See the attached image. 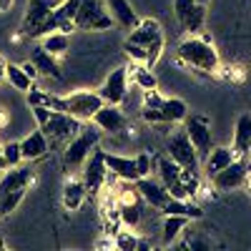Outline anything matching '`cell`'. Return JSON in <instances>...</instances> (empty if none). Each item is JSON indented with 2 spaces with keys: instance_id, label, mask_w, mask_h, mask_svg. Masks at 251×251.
<instances>
[{
  "instance_id": "obj_1",
  "label": "cell",
  "mask_w": 251,
  "mask_h": 251,
  "mask_svg": "<svg viewBox=\"0 0 251 251\" xmlns=\"http://www.w3.org/2000/svg\"><path fill=\"white\" fill-rule=\"evenodd\" d=\"M176 58L183 66L201 71V73H219L221 71V55L214 48V43L208 38L199 35H186L183 40H178L176 46Z\"/></svg>"
},
{
  "instance_id": "obj_2",
  "label": "cell",
  "mask_w": 251,
  "mask_h": 251,
  "mask_svg": "<svg viewBox=\"0 0 251 251\" xmlns=\"http://www.w3.org/2000/svg\"><path fill=\"white\" fill-rule=\"evenodd\" d=\"M46 106L53 108V111L71 113V116L80 118L83 123H88V121H93V116L103 106V98H100L98 91H73L68 96L48 93V103H46Z\"/></svg>"
},
{
  "instance_id": "obj_3",
  "label": "cell",
  "mask_w": 251,
  "mask_h": 251,
  "mask_svg": "<svg viewBox=\"0 0 251 251\" xmlns=\"http://www.w3.org/2000/svg\"><path fill=\"white\" fill-rule=\"evenodd\" d=\"M100 136H103V131L93 121H88V126H83V128L63 146V163H66L68 169H80V166L88 161V156L93 153V149L100 143Z\"/></svg>"
},
{
  "instance_id": "obj_4",
  "label": "cell",
  "mask_w": 251,
  "mask_h": 251,
  "mask_svg": "<svg viewBox=\"0 0 251 251\" xmlns=\"http://www.w3.org/2000/svg\"><path fill=\"white\" fill-rule=\"evenodd\" d=\"M126 40L149 48V68H153L158 63V58L163 55V46H166L163 28H161L158 20H153V18H141V23L133 30H128V38H126Z\"/></svg>"
},
{
  "instance_id": "obj_5",
  "label": "cell",
  "mask_w": 251,
  "mask_h": 251,
  "mask_svg": "<svg viewBox=\"0 0 251 251\" xmlns=\"http://www.w3.org/2000/svg\"><path fill=\"white\" fill-rule=\"evenodd\" d=\"M80 128H83V121L63 111H50V118L46 121V126H40V131L48 136L50 146H66Z\"/></svg>"
},
{
  "instance_id": "obj_6",
  "label": "cell",
  "mask_w": 251,
  "mask_h": 251,
  "mask_svg": "<svg viewBox=\"0 0 251 251\" xmlns=\"http://www.w3.org/2000/svg\"><path fill=\"white\" fill-rule=\"evenodd\" d=\"M183 131L188 133V138H191L194 149L203 163V158L211 153L214 149V136H211V118L208 116H201V113H188L186 121H183Z\"/></svg>"
},
{
  "instance_id": "obj_7",
  "label": "cell",
  "mask_w": 251,
  "mask_h": 251,
  "mask_svg": "<svg viewBox=\"0 0 251 251\" xmlns=\"http://www.w3.org/2000/svg\"><path fill=\"white\" fill-rule=\"evenodd\" d=\"M166 153H169L181 166V169H186V171H201V158H199L191 138H188V133L183 128L169 136V141H166Z\"/></svg>"
},
{
  "instance_id": "obj_8",
  "label": "cell",
  "mask_w": 251,
  "mask_h": 251,
  "mask_svg": "<svg viewBox=\"0 0 251 251\" xmlns=\"http://www.w3.org/2000/svg\"><path fill=\"white\" fill-rule=\"evenodd\" d=\"M113 18L103 0H83L75 15V30H108Z\"/></svg>"
},
{
  "instance_id": "obj_9",
  "label": "cell",
  "mask_w": 251,
  "mask_h": 251,
  "mask_svg": "<svg viewBox=\"0 0 251 251\" xmlns=\"http://www.w3.org/2000/svg\"><path fill=\"white\" fill-rule=\"evenodd\" d=\"M251 178V163L241 156H236L231 163L226 166L224 171H219L214 178H211V186L216 188V191H236V188L246 186Z\"/></svg>"
},
{
  "instance_id": "obj_10",
  "label": "cell",
  "mask_w": 251,
  "mask_h": 251,
  "mask_svg": "<svg viewBox=\"0 0 251 251\" xmlns=\"http://www.w3.org/2000/svg\"><path fill=\"white\" fill-rule=\"evenodd\" d=\"M108 181V166H106V151L96 146L93 153L88 156V161L83 163V183H86L88 194L98 196L103 191V186Z\"/></svg>"
},
{
  "instance_id": "obj_11",
  "label": "cell",
  "mask_w": 251,
  "mask_h": 251,
  "mask_svg": "<svg viewBox=\"0 0 251 251\" xmlns=\"http://www.w3.org/2000/svg\"><path fill=\"white\" fill-rule=\"evenodd\" d=\"M128 86H131V75H128V66H118L108 73V78L103 80V86L98 88L103 103L111 106H121L128 98Z\"/></svg>"
},
{
  "instance_id": "obj_12",
  "label": "cell",
  "mask_w": 251,
  "mask_h": 251,
  "mask_svg": "<svg viewBox=\"0 0 251 251\" xmlns=\"http://www.w3.org/2000/svg\"><path fill=\"white\" fill-rule=\"evenodd\" d=\"M58 3H60V0H28V10L23 15V23H20L23 35L30 38L33 30H38L50 18V13L58 8Z\"/></svg>"
},
{
  "instance_id": "obj_13",
  "label": "cell",
  "mask_w": 251,
  "mask_h": 251,
  "mask_svg": "<svg viewBox=\"0 0 251 251\" xmlns=\"http://www.w3.org/2000/svg\"><path fill=\"white\" fill-rule=\"evenodd\" d=\"M136 191L141 196V201H146L151 208H156V211H161V208L169 203L171 199V191L163 186L161 178H153V176H143L136 181Z\"/></svg>"
},
{
  "instance_id": "obj_14",
  "label": "cell",
  "mask_w": 251,
  "mask_h": 251,
  "mask_svg": "<svg viewBox=\"0 0 251 251\" xmlns=\"http://www.w3.org/2000/svg\"><path fill=\"white\" fill-rule=\"evenodd\" d=\"M93 123L106 136H118L128 128V118L121 111V106H111V103H103L98 108V113L93 116Z\"/></svg>"
},
{
  "instance_id": "obj_15",
  "label": "cell",
  "mask_w": 251,
  "mask_h": 251,
  "mask_svg": "<svg viewBox=\"0 0 251 251\" xmlns=\"http://www.w3.org/2000/svg\"><path fill=\"white\" fill-rule=\"evenodd\" d=\"M35 181V171L25 169V166H15V169H8L0 176V196H5L10 191H28Z\"/></svg>"
},
{
  "instance_id": "obj_16",
  "label": "cell",
  "mask_w": 251,
  "mask_h": 251,
  "mask_svg": "<svg viewBox=\"0 0 251 251\" xmlns=\"http://www.w3.org/2000/svg\"><path fill=\"white\" fill-rule=\"evenodd\" d=\"M106 166H108V171H111L118 181L136 183V181L141 178L133 156H121V153H108V151H106Z\"/></svg>"
},
{
  "instance_id": "obj_17",
  "label": "cell",
  "mask_w": 251,
  "mask_h": 251,
  "mask_svg": "<svg viewBox=\"0 0 251 251\" xmlns=\"http://www.w3.org/2000/svg\"><path fill=\"white\" fill-rule=\"evenodd\" d=\"M103 3H106V8H108V13L113 18V23L121 25L123 30H133L141 23L138 13L133 10V5L128 3V0H103Z\"/></svg>"
},
{
  "instance_id": "obj_18",
  "label": "cell",
  "mask_w": 251,
  "mask_h": 251,
  "mask_svg": "<svg viewBox=\"0 0 251 251\" xmlns=\"http://www.w3.org/2000/svg\"><path fill=\"white\" fill-rule=\"evenodd\" d=\"M236 158V153H234V149H228V146H214L211 149V153H208L206 158H203V163H201V169H203V174H206V178H214L219 171H224L228 163H231Z\"/></svg>"
},
{
  "instance_id": "obj_19",
  "label": "cell",
  "mask_w": 251,
  "mask_h": 251,
  "mask_svg": "<svg viewBox=\"0 0 251 251\" xmlns=\"http://www.w3.org/2000/svg\"><path fill=\"white\" fill-rule=\"evenodd\" d=\"M20 149H23V158L25 161H38V158L48 156L50 141H48V136L40 128H35V131H30L23 141H20Z\"/></svg>"
},
{
  "instance_id": "obj_20",
  "label": "cell",
  "mask_w": 251,
  "mask_h": 251,
  "mask_svg": "<svg viewBox=\"0 0 251 251\" xmlns=\"http://www.w3.org/2000/svg\"><path fill=\"white\" fill-rule=\"evenodd\" d=\"M231 149H234L236 156L249 158V153H251V113H241V116L236 118Z\"/></svg>"
},
{
  "instance_id": "obj_21",
  "label": "cell",
  "mask_w": 251,
  "mask_h": 251,
  "mask_svg": "<svg viewBox=\"0 0 251 251\" xmlns=\"http://www.w3.org/2000/svg\"><path fill=\"white\" fill-rule=\"evenodd\" d=\"M86 199H88V188L83 181L71 178V181L63 183V208H66V211H78V208L86 203Z\"/></svg>"
},
{
  "instance_id": "obj_22",
  "label": "cell",
  "mask_w": 251,
  "mask_h": 251,
  "mask_svg": "<svg viewBox=\"0 0 251 251\" xmlns=\"http://www.w3.org/2000/svg\"><path fill=\"white\" fill-rule=\"evenodd\" d=\"M158 111L163 116V123L166 126H171V123H183L186 116H188V106H186V100L183 98H163L158 103Z\"/></svg>"
},
{
  "instance_id": "obj_23",
  "label": "cell",
  "mask_w": 251,
  "mask_h": 251,
  "mask_svg": "<svg viewBox=\"0 0 251 251\" xmlns=\"http://www.w3.org/2000/svg\"><path fill=\"white\" fill-rule=\"evenodd\" d=\"M30 60L35 63V68L40 71V75H48V78H55V80H60V78H63L60 66H58V58H55V55H50L43 46H38V48L33 50Z\"/></svg>"
},
{
  "instance_id": "obj_24",
  "label": "cell",
  "mask_w": 251,
  "mask_h": 251,
  "mask_svg": "<svg viewBox=\"0 0 251 251\" xmlns=\"http://www.w3.org/2000/svg\"><path fill=\"white\" fill-rule=\"evenodd\" d=\"M188 216H181V214H163V224H161V239L163 244L169 246L174 244L181 234H183V228L188 226Z\"/></svg>"
},
{
  "instance_id": "obj_25",
  "label": "cell",
  "mask_w": 251,
  "mask_h": 251,
  "mask_svg": "<svg viewBox=\"0 0 251 251\" xmlns=\"http://www.w3.org/2000/svg\"><path fill=\"white\" fill-rule=\"evenodd\" d=\"M128 75H131V83L138 86L141 91H156L158 88L156 73L149 66H143V63H131V66H128Z\"/></svg>"
},
{
  "instance_id": "obj_26",
  "label": "cell",
  "mask_w": 251,
  "mask_h": 251,
  "mask_svg": "<svg viewBox=\"0 0 251 251\" xmlns=\"http://www.w3.org/2000/svg\"><path fill=\"white\" fill-rule=\"evenodd\" d=\"M40 46H43L50 55L60 58V55H66L71 50V33H63V30H53L48 35L40 38Z\"/></svg>"
},
{
  "instance_id": "obj_27",
  "label": "cell",
  "mask_w": 251,
  "mask_h": 251,
  "mask_svg": "<svg viewBox=\"0 0 251 251\" xmlns=\"http://www.w3.org/2000/svg\"><path fill=\"white\" fill-rule=\"evenodd\" d=\"M5 80L10 83L15 91H23V93H28L33 88V78L25 73L23 63H20V66H18V63H5Z\"/></svg>"
},
{
  "instance_id": "obj_28",
  "label": "cell",
  "mask_w": 251,
  "mask_h": 251,
  "mask_svg": "<svg viewBox=\"0 0 251 251\" xmlns=\"http://www.w3.org/2000/svg\"><path fill=\"white\" fill-rule=\"evenodd\" d=\"M203 23H206V5H201V3H196L194 5V10L186 15V20L181 23V28L188 33V35H199L201 30H203Z\"/></svg>"
},
{
  "instance_id": "obj_29",
  "label": "cell",
  "mask_w": 251,
  "mask_h": 251,
  "mask_svg": "<svg viewBox=\"0 0 251 251\" xmlns=\"http://www.w3.org/2000/svg\"><path fill=\"white\" fill-rule=\"evenodd\" d=\"M113 241H116V249L118 251H136L141 246V239L133 234V228H126V226L113 236Z\"/></svg>"
},
{
  "instance_id": "obj_30",
  "label": "cell",
  "mask_w": 251,
  "mask_h": 251,
  "mask_svg": "<svg viewBox=\"0 0 251 251\" xmlns=\"http://www.w3.org/2000/svg\"><path fill=\"white\" fill-rule=\"evenodd\" d=\"M3 149V156H5V163L8 169H15V166H20L25 158H23V149H20V141H8L0 146Z\"/></svg>"
},
{
  "instance_id": "obj_31",
  "label": "cell",
  "mask_w": 251,
  "mask_h": 251,
  "mask_svg": "<svg viewBox=\"0 0 251 251\" xmlns=\"http://www.w3.org/2000/svg\"><path fill=\"white\" fill-rule=\"evenodd\" d=\"M123 53L131 58V63H143V66H149V48H143L138 43H131V40H123Z\"/></svg>"
},
{
  "instance_id": "obj_32",
  "label": "cell",
  "mask_w": 251,
  "mask_h": 251,
  "mask_svg": "<svg viewBox=\"0 0 251 251\" xmlns=\"http://www.w3.org/2000/svg\"><path fill=\"white\" fill-rule=\"evenodd\" d=\"M23 199H25V191H10V194H5V196H0V216L13 214Z\"/></svg>"
},
{
  "instance_id": "obj_33",
  "label": "cell",
  "mask_w": 251,
  "mask_h": 251,
  "mask_svg": "<svg viewBox=\"0 0 251 251\" xmlns=\"http://www.w3.org/2000/svg\"><path fill=\"white\" fill-rule=\"evenodd\" d=\"M133 158H136V169H138V176H141V178H143V176H153V171H156V158H153L151 153L141 151V153H136Z\"/></svg>"
},
{
  "instance_id": "obj_34",
  "label": "cell",
  "mask_w": 251,
  "mask_h": 251,
  "mask_svg": "<svg viewBox=\"0 0 251 251\" xmlns=\"http://www.w3.org/2000/svg\"><path fill=\"white\" fill-rule=\"evenodd\" d=\"M194 5H196V0H174V18L178 20V25L186 20V15L194 10Z\"/></svg>"
},
{
  "instance_id": "obj_35",
  "label": "cell",
  "mask_w": 251,
  "mask_h": 251,
  "mask_svg": "<svg viewBox=\"0 0 251 251\" xmlns=\"http://www.w3.org/2000/svg\"><path fill=\"white\" fill-rule=\"evenodd\" d=\"M25 103L30 108H35V106H46L48 103V91H40V88H30L28 93H25Z\"/></svg>"
},
{
  "instance_id": "obj_36",
  "label": "cell",
  "mask_w": 251,
  "mask_h": 251,
  "mask_svg": "<svg viewBox=\"0 0 251 251\" xmlns=\"http://www.w3.org/2000/svg\"><path fill=\"white\" fill-rule=\"evenodd\" d=\"M183 246L196 249V251H206V249H211V244H208L206 239H201V236H188V241H186Z\"/></svg>"
},
{
  "instance_id": "obj_37",
  "label": "cell",
  "mask_w": 251,
  "mask_h": 251,
  "mask_svg": "<svg viewBox=\"0 0 251 251\" xmlns=\"http://www.w3.org/2000/svg\"><path fill=\"white\" fill-rule=\"evenodd\" d=\"M23 68H25V73H28V75H30L33 80H35V78L40 75V71L35 68V63H33V60H25V63H23Z\"/></svg>"
},
{
  "instance_id": "obj_38",
  "label": "cell",
  "mask_w": 251,
  "mask_h": 251,
  "mask_svg": "<svg viewBox=\"0 0 251 251\" xmlns=\"http://www.w3.org/2000/svg\"><path fill=\"white\" fill-rule=\"evenodd\" d=\"M13 3H15V0H0V13H8L13 8Z\"/></svg>"
},
{
  "instance_id": "obj_39",
  "label": "cell",
  "mask_w": 251,
  "mask_h": 251,
  "mask_svg": "<svg viewBox=\"0 0 251 251\" xmlns=\"http://www.w3.org/2000/svg\"><path fill=\"white\" fill-rule=\"evenodd\" d=\"M0 171H8V163H5V156H3V149H0Z\"/></svg>"
},
{
  "instance_id": "obj_40",
  "label": "cell",
  "mask_w": 251,
  "mask_h": 251,
  "mask_svg": "<svg viewBox=\"0 0 251 251\" xmlns=\"http://www.w3.org/2000/svg\"><path fill=\"white\" fill-rule=\"evenodd\" d=\"M3 80H5V60L0 58V83H3Z\"/></svg>"
},
{
  "instance_id": "obj_41",
  "label": "cell",
  "mask_w": 251,
  "mask_h": 251,
  "mask_svg": "<svg viewBox=\"0 0 251 251\" xmlns=\"http://www.w3.org/2000/svg\"><path fill=\"white\" fill-rule=\"evenodd\" d=\"M196 3H201V5H208V0H196Z\"/></svg>"
},
{
  "instance_id": "obj_42",
  "label": "cell",
  "mask_w": 251,
  "mask_h": 251,
  "mask_svg": "<svg viewBox=\"0 0 251 251\" xmlns=\"http://www.w3.org/2000/svg\"><path fill=\"white\" fill-rule=\"evenodd\" d=\"M246 186H249V191H251V178H249V183H246Z\"/></svg>"
}]
</instances>
